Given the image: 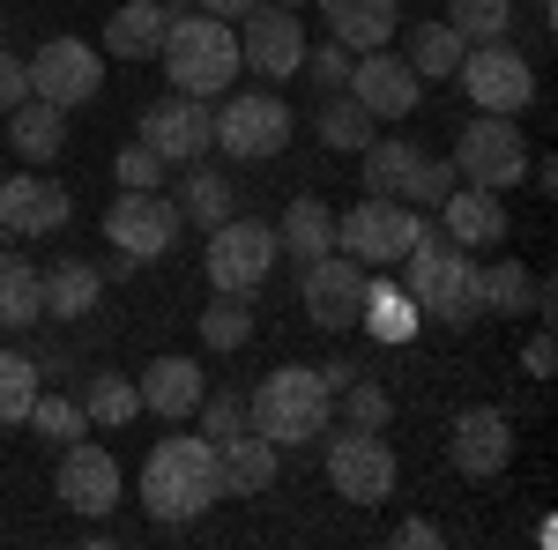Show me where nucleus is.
I'll return each mask as SVG.
<instances>
[{
	"mask_svg": "<svg viewBox=\"0 0 558 550\" xmlns=\"http://www.w3.org/2000/svg\"><path fill=\"white\" fill-rule=\"evenodd\" d=\"M395 268H402V291L417 297V313H425V320H439V328H454V335L484 320V291H476V260L462 254V246H454L447 231H432V223H425V231H417V246H410V254L395 260Z\"/></svg>",
	"mask_w": 558,
	"mask_h": 550,
	"instance_id": "f257e3e1",
	"label": "nucleus"
},
{
	"mask_svg": "<svg viewBox=\"0 0 558 550\" xmlns=\"http://www.w3.org/2000/svg\"><path fill=\"white\" fill-rule=\"evenodd\" d=\"M223 499V476H216V439H157L149 462H142V506L165 528H186Z\"/></svg>",
	"mask_w": 558,
	"mask_h": 550,
	"instance_id": "f03ea898",
	"label": "nucleus"
},
{
	"mask_svg": "<svg viewBox=\"0 0 558 550\" xmlns=\"http://www.w3.org/2000/svg\"><path fill=\"white\" fill-rule=\"evenodd\" d=\"M328 417H336V387L320 380V365H276V372H260V387L246 394V424H254L260 439H276V447L320 439Z\"/></svg>",
	"mask_w": 558,
	"mask_h": 550,
	"instance_id": "7ed1b4c3",
	"label": "nucleus"
},
{
	"mask_svg": "<svg viewBox=\"0 0 558 550\" xmlns=\"http://www.w3.org/2000/svg\"><path fill=\"white\" fill-rule=\"evenodd\" d=\"M157 60H165V83H172L179 97H223V89L246 75V68H239V30L216 23V15H202V8L172 15Z\"/></svg>",
	"mask_w": 558,
	"mask_h": 550,
	"instance_id": "20e7f679",
	"label": "nucleus"
},
{
	"mask_svg": "<svg viewBox=\"0 0 558 550\" xmlns=\"http://www.w3.org/2000/svg\"><path fill=\"white\" fill-rule=\"evenodd\" d=\"M216 149L239 164H268L291 149V105L276 89H223L216 105Z\"/></svg>",
	"mask_w": 558,
	"mask_h": 550,
	"instance_id": "39448f33",
	"label": "nucleus"
},
{
	"mask_svg": "<svg viewBox=\"0 0 558 550\" xmlns=\"http://www.w3.org/2000/svg\"><path fill=\"white\" fill-rule=\"evenodd\" d=\"M454 179L462 186H484V194H507V186H521L529 179V142H521V127L507 120V112H476L470 127L454 134Z\"/></svg>",
	"mask_w": 558,
	"mask_h": 550,
	"instance_id": "423d86ee",
	"label": "nucleus"
},
{
	"mask_svg": "<svg viewBox=\"0 0 558 550\" xmlns=\"http://www.w3.org/2000/svg\"><path fill=\"white\" fill-rule=\"evenodd\" d=\"M268 268H276V223H260V216H223L209 231V254H202L209 291L254 297L260 283H268Z\"/></svg>",
	"mask_w": 558,
	"mask_h": 550,
	"instance_id": "0eeeda50",
	"label": "nucleus"
},
{
	"mask_svg": "<svg viewBox=\"0 0 558 550\" xmlns=\"http://www.w3.org/2000/svg\"><path fill=\"white\" fill-rule=\"evenodd\" d=\"M417 231H425V216L410 209V201L365 194L357 209L336 216V254H350L357 268H395V260L417 246Z\"/></svg>",
	"mask_w": 558,
	"mask_h": 550,
	"instance_id": "6e6552de",
	"label": "nucleus"
},
{
	"mask_svg": "<svg viewBox=\"0 0 558 550\" xmlns=\"http://www.w3.org/2000/svg\"><path fill=\"white\" fill-rule=\"evenodd\" d=\"M179 231H186V216L165 186H120V201L105 209V239L128 260H165L179 246Z\"/></svg>",
	"mask_w": 558,
	"mask_h": 550,
	"instance_id": "1a4fd4ad",
	"label": "nucleus"
},
{
	"mask_svg": "<svg viewBox=\"0 0 558 550\" xmlns=\"http://www.w3.org/2000/svg\"><path fill=\"white\" fill-rule=\"evenodd\" d=\"M320 439H328V431H320ZM395 476H402V462H395V447H387L380 431L343 424V431L328 439V484H336V499H350V506H387V499H395Z\"/></svg>",
	"mask_w": 558,
	"mask_h": 550,
	"instance_id": "9d476101",
	"label": "nucleus"
},
{
	"mask_svg": "<svg viewBox=\"0 0 558 550\" xmlns=\"http://www.w3.org/2000/svg\"><path fill=\"white\" fill-rule=\"evenodd\" d=\"M454 75H462V89H470L476 112H507V120H521V112L536 105V68H529V60H521L507 38L470 45Z\"/></svg>",
	"mask_w": 558,
	"mask_h": 550,
	"instance_id": "9b49d317",
	"label": "nucleus"
},
{
	"mask_svg": "<svg viewBox=\"0 0 558 550\" xmlns=\"http://www.w3.org/2000/svg\"><path fill=\"white\" fill-rule=\"evenodd\" d=\"M231 30H239V68H246V75H260V83H291V75H299V60H305L299 8L260 0L254 15H239Z\"/></svg>",
	"mask_w": 558,
	"mask_h": 550,
	"instance_id": "f8f14e48",
	"label": "nucleus"
},
{
	"mask_svg": "<svg viewBox=\"0 0 558 550\" xmlns=\"http://www.w3.org/2000/svg\"><path fill=\"white\" fill-rule=\"evenodd\" d=\"M23 68H31V97L60 105V112L97 105V89H105V60H97V45H83V38H45Z\"/></svg>",
	"mask_w": 558,
	"mask_h": 550,
	"instance_id": "ddd939ff",
	"label": "nucleus"
},
{
	"mask_svg": "<svg viewBox=\"0 0 558 550\" xmlns=\"http://www.w3.org/2000/svg\"><path fill=\"white\" fill-rule=\"evenodd\" d=\"M365 283H373V268H357L350 254H320V260H305V283H299L305 320H313V328H328V335L357 328V313H365Z\"/></svg>",
	"mask_w": 558,
	"mask_h": 550,
	"instance_id": "4468645a",
	"label": "nucleus"
},
{
	"mask_svg": "<svg viewBox=\"0 0 558 550\" xmlns=\"http://www.w3.org/2000/svg\"><path fill=\"white\" fill-rule=\"evenodd\" d=\"M447 462H454V476H470V484H492L499 468L514 462V417L492 410V402L454 410V424H447Z\"/></svg>",
	"mask_w": 558,
	"mask_h": 550,
	"instance_id": "2eb2a0df",
	"label": "nucleus"
},
{
	"mask_svg": "<svg viewBox=\"0 0 558 550\" xmlns=\"http://www.w3.org/2000/svg\"><path fill=\"white\" fill-rule=\"evenodd\" d=\"M142 142H149V149H157V157H165V164H202V157H209L216 149V112H209V97H157V105H149V112H142Z\"/></svg>",
	"mask_w": 558,
	"mask_h": 550,
	"instance_id": "dca6fc26",
	"label": "nucleus"
},
{
	"mask_svg": "<svg viewBox=\"0 0 558 550\" xmlns=\"http://www.w3.org/2000/svg\"><path fill=\"white\" fill-rule=\"evenodd\" d=\"M350 97L373 112V120H410L417 105H425V83H417V68L395 52V45H380V52H357L350 60Z\"/></svg>",
	"mask_w": 558,
	"mask_h": 550,
	"instance_id": "f3484780",
	"label": "nucleus"
},
{
	"mask_svg": "<svg viewBox=\"0 0 558 550\" xmlns=\"http://www.w3.org/2000/svg\"><path fill=\"white\" fill-rule=\"evenodd\" d=\"M52 484H60V499L83 513V521H105V513L120 506V462H112L89 431L60 447V476H52Z\"/></svg>",
	"mask_w": 558,
	"mask_h": 550,
	"instance_id": "a211bd4d",
	"label": "nucleus"
},
{
	"mask_svg": "<svg viewBox=\"0 0 558 550\" xmlns=\"http://www.w3.org/2000/svg\"><path fill=\"white\" fill-rule=\"evenodd\" d=\"M68 216H75V194H68L60 179H45V171H15V179H0V231L45 239V231H60Z\"/></svg>",
	"mask_w": 558,
	"mask_h": 550,
	"instance_id": "6ab92c4d",
	"label": "nucleus"
},
{
	"mask_svg": "<svg viewBox=\"0 0 558 550\" xmlns=\"http://www.w3.org/2000/svg\"><path fill=\"white\" fill-rule=\"evenodd\" d=\"M432 216H439V231H447L462 254H492V246H507V201L484 194V186H454Z\"/></svg>",
	"mask_w": 558,
	"mask_h": 550,
	"instance_id": "aec40b11",
	"label": "nucleus"
},
{
	"mask_svg": "<svg viewBox=\"0 0 558 550\" xmlns=\"http://www.w3.org/2000/svg\"><path fill=\"white\" fill-rule=\"evenodd\" d=\"M276 439H260L254 424H239V431H223L216 439V476H223V499H254L276 484Z\"/></svg>",
	"mask_w": 558,
	"mask_h": 550,
	"instance_id": "412c9836",
	"label": "nucleus"
},
{
	"mask_svg": "<svg viewBox=\"0 0 558 550\" xmlns=\"http://www.w3.org/2000/svg\"><path fill=\"white\" fill-rule=\"evenodd\" d=\"M320 23H328V38L350 45V52H380V45H395V30H402V8H395V0H320Z\"/></svg>",
	"mask_w": 558,
	"mask_h": 550,
	"instance_id": "4be33fe9",
	"label": "nucleus"
},
{
	"mask_svg": "<svg viewBox=\"0 0 558 550\" xmlns=\"http://www.w3.org/2000/svg\"><path fill=\"white\" fill-rule=\"evenodd\" d=\"M165 30H172V8L165 0H120L112 23H105V52L112 60H157Z\"/></svg>",
	"mask_w": 558,
	"mask_h": 550,
	"instance_id": "5701e85b",
	"label": "nucleus"
},
{
	"mask_svg": "<svg viewBox=\"0 0 558 550\" xmlns=\"http://www.w3.org/2000/svg\"><path fill=\"white\" fill-rule=\"evenodd\" d=\"M8 149H15L23 164H52V157L68 149V112L45 105V97H23V105L8 112Z\"/></svg>",
	"mask_w": 558,
	"mask_h": 550,
	"instance_id": "b1692460",
	"label": "nucleus"
},
{
	"mask_svg": "<svg viewBox=\"0 0 558 550\" xmlns=\"http://www.w3.org/2000/svg\"><path fill=\"white\" fill-rule=\"evenodd\" d=\"M134 387H142V410H157V417H194V402L209 394V380H202L194 357H157Z\"/></svg>",
	"mask_w": 558,
	"mask_h": 550,
	"instance_id": "393cba45",
	"label": "nucleus"
},
{
	"mask_svg": "<svg viewBox=\"0 0 558 550\" xmlns=\"http://www.w3.org/2000/svg\"><path fill=\"white\" fill-rule=\"evenodd\" d=\"M357 328L373 342H417V328H425V313H417V297L402 291V283H387V276H373L365 283V313H357Z\"/></svg>",
	"mask_w": 558,
	"mask_h": 550,
	"instance_id": "a878e982",
	"label": "nucleus"
},
{
	"mask_svg": "<svg viewBox=\"0 0 558 550\" xmlns=\"http://www.w3.org/2000/svg\"><path fill=\"white\" fill-rule=\"evenodd\" d=\"M276 254H291V260L336 254V209H328L320 194H299V201L283 209V223H276Z\"/></svg>",
	"mask_w": 558,
	"mask_h": 550,
	"instance_id": "bb28decb",
	"label": "nucleus"
},
{
	"mask_svg": "<svg viewBox=\"0 0 558 550\" xmlns=\"http://www.w3.org/2000/svg\"><path fill=\"white\" fill-rule=\"evenodd\" d=\"M462 52H470V38H462L447 15H439V23H410V38H402V60L417 68V83H454Z\"/></svg>",
	"mask_w": 558,
	"mask_h": 550,
	"instance_id": "cd10ccee",
	"label": "nucleus"
},
{
	"mask_svg": "<svg viewBox=\"0 0 558 550\" xmlns=\"http://www.w3.org/2000/svg\"><path fill=\"white\" fill-rule=\"evenodd\" d=\"M179 216H186V223H202V231H216V223H223V216H239V186H231V179H223V171L209 164V157H202V164H186V179H179Z\"/></svg>",
	"mask_w": 558,
	"mask_h": 550,
	"instance_id": "c85d7f7f",
	"label": "nucleus"
},
{
	"mask_svg": "<svg viewBox=\"0 0 558 550\" xmlns=\"http://www.w3.org/2000/svg\"><path fill=\"white\" fill-rule=\"evenodd\" d=\"M97 297H105L97 260H52V268H45V313H52V320H89Z\"/></svg>",
	"mask_w": 558,
	"mask_h": 550,
	"instance_id": "c756f323",
	"label": "nucleus"
},
{
	"mask_svg": "<svg viewBox=\"0 0 558 550\" xmlns=\"http://www.w3.org/2000/svg\"><path fill=\"white\" fill-rule=\"evenodd\" d=\"M365 194H387V201H402V186H410V171H417V142H395V134H373L365 149Z\"/></svg>",
	"mask_w": 558,
	"mask_h": 550,
	"instance_id": "7c9ffc66",
	"label": "nucleus"
},
{
	"mask_svg": "<svg viewBox=\"0 0 558 550\" xmlns=\"http://www.w3.org/2000/svg\"><path fill=\"white\" fill-rule=\"evenodd\" d=\"M313 134H320L328 149H365V142L380 134V120H373L350 89H328V97H320V112H313Z\"/></svg>",
	"mask_w": 558,
	"mask_h": 550,
	"instance_id": "2f4dec72",
	"label": "nucleus"
},
{
	"mask_svg": "<svg viewBox=\"0 0 558 550\" xmlns=\"http://www.w3.org/2000/svg\"><path fill=\"white\" fill-rule=\"evenodd\" d=\"M45 313V276L31 260L0 254V328H38Z\"/></svg>",
	"mask_w": 558,
	"mask_h": 550,
	"instance_id": "473e14b6",
	"label": "nucleus"
},
{
	"mask_svg": "<svg viewBox=\"0 0 558 550\" xmlns=\"http://www.w3.org/2000/svg\"><path fill=\"white\" fill-rule=\"evenodd\" d=\"M83 417L105 424V431H120V424L142 417V387H134L128 372H97V380L83 387Z\"/></svg>",
	"mask_w": 558,
	"mask_h": 550,
	"instance_id": "72a5a7b5",
	"label": "nucleus"
},
{
	"mask_svg": "<svg viewBox=\"0 0 558 550\" xmlns=\"http://www.w3.org/2000/svg\"><path fill=\"white\" fill-rule=\"evenodd\" d=\"M476 291H484V313H536V283L521 260H492L476 268Z\"/></svg>",
	"mask_w": 558,
	"mask_h": 550,
	"instance_id": "f704fd0d",
	"label": "nucleus"
},
{
	"mask_svg": "<svg viewBox=\"0 0 558 550\" xmlns=\"http://www.w3.org/2000/svg\"><path fill=\"white\" fill-rule=\"evenodd\" d=\"M202 342H209V350H246V342H254V305L216 291L209 313H202Z\"/></svg>",
	"mask_w": 558,
	"mask_h": 550,
	"instance_id": "c9c22d12",
	"label": "nucleus"
},
{
	"mask_svg": "<svg viewBox=\"0 0 558 550\" xmlns=\"http://www.w3.org/2000/svg\"><path fill=\"white\" fill-rule=\"evenodd\" d=\"M31 402H38V357L0 350V424H23Z\"/></svg>",
	"mask_w": 558,
	"mask_h": 550,
	"instance_id": "e433bc0d",
	"label": "nucleus"
},
{
	"mask_svg": "<svg viewBox=\"0 0 558 550\" xmlns=\"http://www.w3.org/2000/svg\"><path fill=\"white\" fill-rule=\"evenodd\" d=\"M447 23H454L470 45L507 38V30H514V0H447Z\"/></svg>",
	"mask_w": 558,
	"mask_h": 550,
	"instance_id": "4c0bfd02",
	"label": "nucleus"
},
{
	"mask_svg": "<svg viewBox=\"0 0 558 550\" xmlns=\"http://www.w3.org/2000/svg\"><path fill=\"white\" fill-rule=\"evenodd\" d=\"M31 431H38L45 447H68V439H83L89 431V417H83V402H68V394H38V402H31Z\"/></svg>",
	"mask_w": 558,
	"mask_h": 550,
	"instance_id": "58836bf2",
	"label": "nucleus"
},
{
	"mask_svg": "<svg viewBox=\"0 0 558 550\" xmlns=\"http://www.w3.org/2000/svg\"><path fill=\"white\" fill-rule=\"evenodd\" d=\"M336 394H343V424H357V431H380V424L395 417V394H387L380 380H365V372H350Z\"/></svg>",
	"mask_w": 558,
	"mask_h": 550,
	"instance_id": "ea45409f",
	"label": "nucleus"
},
{
	"mask_svg": "<svg viewBox=\"0 0 558 550\" xmlns=\"http://www.w3.org/2000/svg\"><path fill=\"white\" fill-rule=\"evenodd\" d=\"M454 186H462V179H454V164H447V157H417L410 186H402V201H410V209H439Z\"/></svg>",
	"mask_w": 558,
	"mask_h": 550,
	"instance_id": "a19ab883",
	"label": "nucleus"
},
{
	"mask_svg": "<svg viewBox=\"0 0 558 550\" xmlns=\"http://www.w3.org/2000/svg\"><path fill=\"white\" fill-rule=\"evenodd\" d=\"M350 45H336V38H320V45H305V60H299V75H313L320 89H343L350 83Z\"/></svg>",
	"mask_w": 558,
	"mask_h": 550,
	"instance_id": "79ce46f5",
	"label": "nucleus"
},
{
	"mask_svg": "<svg viewBox=\"0 0 558 550\" xmlns=\"http://www.w3.org/2000/svg\"><path fill=\"white\" fill-rule=\"evenodd\" d=\"M194 417H202V439H223V431H239L246 424V394H231V387H216L194 402Z\"/></svg>",
	"mask_w": 558,
	"mask_h": 550,
	"instance_id": "37998d69",
	"label": "nucleus"
},
{
	"mask_svg": "<svg viewBox=\"0 0 558 550\" xmlns=\"http://www.w3.org/2000/svg\"><path fill=\"white\" fill-rule=\"evenodd\" d=\"M112 171H120V186H165V171H172V164H165L149 142H134V149H120V164H112Z\"/></svg>",
	"mask_w": 558,
	"mask_h": 550,
	"instance_id": "c03bdc74",
	"label": "nucleus"
},
{
	"mask_svg": "<svg viewBox=\"0 0 558 550\" xmlns=\"http://www.w3.org/2000/svg\"><path fill=\"white\" fill-rule=\"evenodd\" d=\"M23 97H31V68H23V52H8V45H0V120H8Z\"/></svg>",
	"mask_w": 558,
	"mask_h": 550,
	"instance_id": "a18cd8bd",
	"label": "nucleus"
},
{
	"mask_svg": "<svg viewBox=\"0 0 558 550\" xmlns=\"http://www.w3.org/2000/svg\"><path fill=\"white\" fill-rule=\"evenodd\" d=\"M521 372H529V380H551V372H558V342H551V328H536V335L521 342Z\"/></svg>",
	"mask_w": 558,
	"mask_h": 550,
	"instance_id": "49530a36",
	"label": "nucleus"
},
{
	"mask_svg": "<svg viewBox=\"0 0 558 550\" xmlns=\"http://www.w3.org/2000/svg\"><path fill=\"white\" fill-rule=\"evenodd\" d=\"M395 543H410V550H439L447 536H439L432 521H402V528H395Z\"/></svg>",
	"mask_w": 558,
	"mask_h": 550,
	"instance_id": "de8ad7c7",
	"label": "nucleus"
},
{
	"mask_svg": "<svg viewBox=\"0 0 558 550\" xmlns=\"http://www.w3.org/2000/svg\"><path fill=\"white\" fill-rule=\"evenodd\" d=\"M202 15H216V23H239V15H254L260 0H194Z\"/></svg>",
	"mask_w": 558,
	"mask_h": 550,
	"instance_id": "09e8293b",
	"label": "nucleus"
},
{
	"mask_svg": "<svg viewBox=\"0 0 558 550\" xmlns=\"http://www.w3.org/2000/svg\"><path fill=\"white\" fill-rule=\"evenodd\" d=\"M529 8H536V15H544V23H551V0H529Z\"/></svg>",
	"mask_w": 558,
	"mask_h": 550,
	"instance_id": "8fccbe9b",
	"label": "nucleus"
},
{
	"mask_svg": "<svg viewBox=\"0 0 558 550\" xmlns=\"http://www.w3.org/2000/svg\"><path fill=\"white\" fill-rule=\"evenodd\" d=\"M165 8H172V15H186V8H194V0H165Z\"/></svg>",
	"mask_w": 558,
	"mask_h": 550,
	"instance_id": "3c124183",
	"label": "nucleus"
},
{
	"mask_svg": "<svg viewBox=\"0 0 558 550\" xmlns=\"http://www.w3.org/2000/svg\"><path fill=\"white\" fill-rule=\"evenodd\" d=\"M276 8H305V0H276Z\"/></svg>",
	"mask_w": 558,
	"mask_h": 550,
	"instance_id": "603ef678",
	"label": "nucleus"
},
{
	"mask_svg": "<svg viewBox=\"0 0 558 550\" xmlns=\"http://www.w3.org/2000/svg\"><path fill=\"white\" fill-rule=\"evenodd\" d=\"M0 30H8V8H0Z\"/></svg>",
	"mask_w": 558,
	"mask_h": 550,
	"instance_id": "864d4df0",
	"label": "nucleus"
},
{
	"mask_svg": "<svg viewBox=\"0 0 558 550\" xmlns=\"http://www.w3.org/2000/svg\"><path fill=\"white\" fill-rule=\"evenodd\" d=\"M0 239H8V231H0Z\"/></svg>",
	"mask_w": 558,
	"mask_h": 550,
	"instance_id": "5fc2aeb1",
	"label": "nucleus"
}]
</instances>
